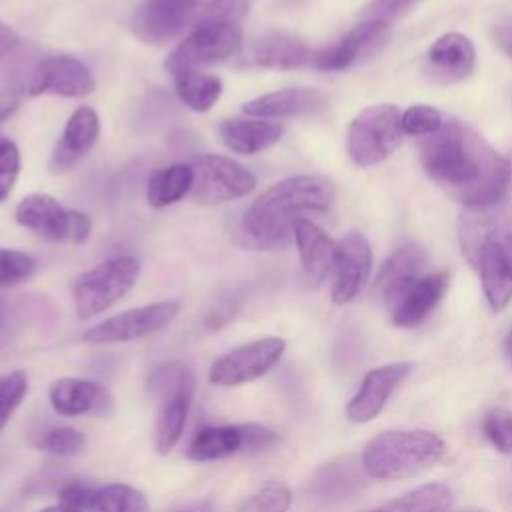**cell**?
Returning <instances> with one entry per match:
<instances>
[{
    "label": "cell",
    "instance_id": "obj_28",
    "mask_svg": "<svg viewBox=\"0 0 512 512\" xmlns=\"http://www.w3.org/2000/svg\"><path fill=\"white\" fill-rule=\"evenodd\" d=\"M194 182V168L186 162H174L164 168H158L150 174L146 184V200L152 208H164L186 194H190Z\"/></svg>",
    "mask_w": 512,
    "mask_h": 512
},
{
    "label": "cell",
    "instance_id": "obj_9",
    "mask_svg": "<svg viewBox=\"0 0 512 512\" xmlns=\"http://www.w3.org/2000/svg\"><path fill=\"white\" fill-rule=\"evenodd\" d=\"M194 182L190 198L214 206L248 196L256 188V176L240 162L222 154H204L192 162Z\"/></svg>",
    "mask_w": 512,
    "mask_h": 512
},
{
    "label": "cell",
    "instance_id": "obj_4",
    "mask_svg": "<svg viewBox=\"0 0 512 512\" xmlns=\"http://www.w3.org/2000/svg\"><path fill=\"white\" fill-rule=\"evenodd\" d=\"M148 386L158 408L154 422V448L158 454H168L184 432L196 392V378L184 362L172 360L150 374Z\"/></svg>",
    "mask_w": 512,
    "mask_h": 512
},
{
    "label": "cell",
    "instance_id": "obj_8",
    "mask_svg": "<svg viewBox=\"0 0 512 512\" xmlns=\"http://www.w3.org/2000/svg\"><path fill=\"white\" fill-rule=\"evenodd\" d=\"M16 222L48 242L84 244L92 232L88 214L62 206L50 194L34 192L24 196L16 206Z\"/></svg>",
    "mask_w": 512,
    "mask_h": 512
},
{
    "label": "cell",
    "instance_id": "obj_23",
    "mask_svg": "<svg viewBox=\"0 0 512 512\" xmlns=\"http://www.w3.org/2000/svg\"><path fill=\"white\" fill-rule=\"evenodd\" d=\"M476 64V52L468 36L442 34L426 54V74L436 84H452L468 78Z\"/></svg>",
    "mask_w": 512,
    "mask_h": 512
},
{
    "label": "cell",
    "instance_id": "obj_26",
    "mask_svg": "<svg viewBox=\"0 0 512 512\" xmlns=\"http://www.w3.org/2000/svg\"><path fill=\"white\" fill-rule=\"evenodd\" d=\"M284 134V128L278 122L264 118H228L218 126V136L222 144L242 156L258 154L274 146Z\"/></svg>",
    "mask_w": 512,
    "mask_h": 512
},
{
    "label": "cell",
    "instance_id": "obj_48",
    "mask_svg": "<svg viewBox=\"0 0 512 512\" xmlns=\"http://www.w3.org/2000/svg\"><path fill=\"white\" fill-rule=\"evenodd\" d=\"M168 512H198V510L196 508H172Z\"/></svg>",
    "mask_w": 512,
    "mask_h": 512
},
{
    "label": "cell",
    "instance_id": "obj_15",
    "mask_svg": "<svg viewBox=\"0 0 512 512\" xmlns=\"http://www.w3.org/2000/svg\"><path fill=\"white\" fill-rule=\"evenodd\" d=\"M96 78L90 68L70 54H52L38 62L28 82V94H56L66 98H82L92 94Z\"/></svg>",
    "mask_w": 512,
    "mask_h": 512
},
{
    "label": "cell",
    "instance_id": "obj_46",
    "mask_svg": "<svg viewBox=\"0 0 512 512\" xmlns=\"http://www.w3.org/2000/svg\"><path fill=\"white\" fill-rule=\"evenodd\" d=\"M36 512H82V510H78V508H74V506H68V504H64V502H58V504L40 508V510H36Z\"/></svg>",
    "mask_w": 512,
    "mask_h": 512
},
{
    "label": "cell",
    "instance_id": "obj_24",
    "mask_svg": "<svg viewBox=\"0 0 512 512\" xmlns=\"http://www.w3.org/2000/svg\"><path fill=\"white\" fill-rule=\"evenodd\" d=\"M328 106V98L316 88H282L248 100L242 112L252 118L282 120L318 114Z\"/></svg>",
    "mask_w": 512,
    "mask_h": 512
},
{
    "label": "cell",
    "instance_id": "obj_14",
    "mask_svg": "<svg viewBox=\"0 0 512 512\" xmlns=\"http://www.w3.org/2000/svg\"><path fill=\"white\" fill-rule=\"evenodd\" d=\"M200 0H142L130 18L132 34L144 44H166L192 22Z\"/></svg>",
    "mask_w": 512,
    "mask_h": 512
},
{
    "label": "cell",
    "instance_id": "obj_40",
    "mask_svg": "<svg viewBox=\"0 0 512 512\" xmlns=\"http://www.w3.org/2000/svg\"><path fill=\"white\" fill-rule=\"evenodd\" d=\"M18 174H20L18 146L10 138L0 136V202H4L10 196Z\"/></svg>",
    "mask_w": 512,
    "mask_h": 512
},
{
    "label": "cell",
    "instance_id": "obj_49",
    "mask_svg": "<svg viewBox=\"0 0 512 512\" xmlns=\"http://www.w3.org/2000/svg\"><path fill=\"white\" fill-rule=\"evenodd\" d=\"M466 512H488V510H466Z\"/></svg>",
    "mask_w": 512,
    "mask_h": 512
},
{
    "label": "cell",
    "instance_id": "obj_5",
    "mask_svg": "<svg viewBox=\"0 0 512 512\" xmlns=\"http://www.w3.org/2000/svg\"><path fill=\"white\" fill-rule=\"evenodd\" d=\"M242 46L244 34L238 22L200 18V22L172 48L164 60V68L172 76L186 70H200L238 56Z\"/></svg>",
    "mask_w": 512,
    "mask_h": 512
},
{
    "label": "cell",
    "instance_id": "obj_43",
    "mask_svg": "<svg viewBox=\"0 0 512 512\" xmlns=\"http://www.w3.org/2000/svg\"><path fill=\"white\" fill-rule=\"evenodd\" d=\"M492 40L496 44V48L512 60V24H504V26H498L494 32H492Z\"/></svg>",
    "mask_w": 512,
    "mask_h": 512
},
{
    "label": "cell",
    "instance_id": "obj_36",
    "mask_svg": "<svg viewBox=\"0 0 512 512\" xmlns=\"http://www.w3.org/2000/svg\"><path fill=\"white\" fill-rule=\"evenodd\" d=\"M486 440L502 454H512V412L506 408H492L482 420Z\"/></svg>",
    "mask_w": 512,
    "mask_h": 512
},
{
    "label": "cell",
    "instance_id": "obj_39",
    "mask_svg": "<svg viewBox=\"0 0 512 512\" xmlns=\"http://www.w3.org/2000/svg\"><path fill=\"white\" fill-rule=\"evenodd\" d=\"M418 2L420 0H372L360 12V20L376 22V24L388 28L392 22L406 16L410 12V8Z\"/></svg>",
    "mask_w": 512,
    "mask_h": 512
},
{
    "label": "cell",
    "instance_id": "obj_44",
    "mask_svg": "<svg viewBox=\"0 0 512 512\" xmlns=\"http://www.w3.org/2000/svg\"><path fill=\"white\" fill-rule=\"evenodd\" d=\"M20 46V36L4 22H0V58L12 54Z\"/></svg>",
    "mask_w": 512,
    "mask_h": 512
},
{
    "label": "cell",
    "instance_id": "obj_12",
    "mask_svg": "<svg viewBox=\"0 0 512 512\" xmlns=\"http://www.w3.org/2000/svg\"><path fill=\"white\" fill-rule=\"evenodd\" d=\"M178 312L180 304L176 300L144 304L94 324L82 334V338L88 344H118L140 340L164 330L168 324H172Z\"/></svg>",
    "mask_w": 512,
    "mask_h": 512
},
{
    "label": "cell",
    "instance_id": "obj_19",
    "mask_svg": "<svg viewBox=\"0 0 512 512\" xmlns=\"http://www.w3.org/2000/svg\"><path fill=\"white\" fill-rule=\"evenodd\" d=\"M386 40H388L386 26L360 20L338 42L326 46L316 56H312V66L324 72L350 68L358 60L378 52L386 44Z\"/></svg>",
    "mask_w": 512,
    "mask_h": 512
},
{
    "label": "cell",
    "instance_id": "obj_25",
    "mask_svg": "<svg viewBox=\"0 0 512 512\" xmlns=\"http://www.w3.org/2000/svg\"><path fill=\"white\" fill-rule=\"evenodd\" d=\"M100 134V118L94 108L80 106L68 118L60 140L50 156V170L64 172L74 168L96 144Z\"/></svg>",
    "mask_w": 512,
    "mask_h": 512
},
{
    "label": "cell",
    "instance_id": "obj_17",
    "mask_svg": "<svg viewBox=\"0 0 512 512\" xmlns=\"http://www.w3.org/2000/svg\"><path fill=\"white\" fill-rule=\"evenodd\" d=\"M372 270V248L360 232H348L338 242L336 264L332 270L330 298L334 304L344 306L352 302L368 282Z\"/></svg>",
    "mask_w": 512,
    "mask_h": 512
},
{
    "label": "cell",
    "instance_id": "obj_31",
    "mask_svg": "<svg viewBox=\"0 0 512 512\" xmlns=\"http://www.w3.org/2000/svg\"><path fill=\"white\" fill-rule=\"evenodd\" d=\"M426 260V252L416 244H402L400 248H396V252L384 262V266L378 272L376 290L380 292V296L388 294L404 280L422 274Z\"/></svg>",
    "mask_w": 512,
    "mask_h": 512
},
{
    "label": "cell",
    "instance_id": "obj_33",
    "mask_svg": "<svg viewBox=\"0 0 512 512\" xmlns=\"http://www.w3.org/2000/svg\"><path fill=\"white\" fill-rule=\"evenodd\" d=\"M290 504L292 490L280 480H270L248 496L236 512H288Z\"/></svg>",
    "mask_w": 512,
    "mask_h": 512
},
{
    "label": "cell",
    "instance_id": "obj_20",
    "mask_svg": "<svg viewBox=\"0 0 512 512\" xmlns=\"http://www.w3.org/2000/svg\"><path fill=\"white\" fill-rule=\"evenodd\" d=\"M408 374H410L408 362L384 364L370 370L364 376L358 392L350 398L346 406V418L356 424H364L376 418L380 410L386 406L392 392L398 388V384L404 382Z\"/></svg>",
    "mask_w": 512,
    "mask_h": 512
},
{
    "label": "cell",
    "instance_id": "obj_32",
    "mask_svg": "<svg viewBox=\"0 0 512 512\" xmlns=\"http://www.w3.org/2000/svg\"><path fill=\"white\" fill-rule=\"evenodd\" d=\"M84 512H150L146 496L124 482L96 486L90 492Z\"/></svg>",
    "mask_w": 512,
    "mask_h": 512
},
{
    "label": "cell",
    "instance_id": "obj_11",
    "mask_svg": "<svg viewBox=\"0 0 512 512\" xmlns=\"http://www.w3.org/2000/svg\"><path fill=\"white\" fill-rule=\"evenodd\" d=\"M284 348L286 342L278 336H266L240 344L212 362L208 380L220 388L252 382L264 376L282 358Z\"/></svg>",
    "mask_w": 512,
    "mask_h": 512
},
{
    "label": "cell",
    "instance_id": "obj_41",
    "mask_svg": "<svg viewBox=\"0 0 512 512\" xmlns=\"http://www.w3.org/2000/svg\"><path fill=\"white\" fill-rule=\"evenodd\" d=\"M250 0H210L204 8L202 18L212 20H234L236 14H242L246 10ZM236 22V20H234Z\"/></svg>",
    "mask_w": 512,
    "mask_h": 512
},
{
    "label": "cell",
    "instance_id": "obj_45",
    "mask_svg": "<svg viewBox=\"0 0 512 512\" xmlns=\"http://www.w3.org/2000/svg\"><path fill=\"white\" fill-rule=\"evenodd\" d=\"M18 100L12 96H0V124L16 110Z\"/></svg>",
    "mask_w": 512,
    "mask_h": 512
},
{
    "label": "cell",
    "instance_id": "obj_16",
    "mask_svg": "<svg viewBox=\"0 0 512 512\" xmlns=\"http://www.w3.org/2000/svg\"><path fill=\"white\" fill-rule=\"evenodd\" d=\"M474 268L490 308L504 310L512 300V228L498 230L482 244Z\"/></svg>",
    "mask_w": 512,
    "mask_h": 512
},
{
    "label": "cell",
    "instance_id": "obj_30",
    "mask_svg": "<svg viewBox=\"0 0 512 512\" xmlns=\"http://www.w3.org/2000/svg\"><path fill=\"white\" fill-rule=\"evenodd\" d=\"M174 88L180 102L194 112H208L222 96V80L200 70H186L176 74Z\"/></svg>",
    "mask_w": 512,
    "mask_h": 512
},
{
    "label": "cell",
    "instance_id": "obj_2",
    "mask_svg": "<svg viewBox=\"0 0 512 512\" xmlns=\"http://www.w3.org/2000/svg\"><path fill=\"white\" fill-rule=\"evenodd\" d=\"M334 184L320 174L288 176L266 188L240 216L232 240L244 250H284L294 228L308 214L324 212L334 202Z\"/></svg>",
    "mask_w": 512,
    "mask_h": 512
},
{
    "label": "cell",
    "instance_id": "obj_6",
    "mask_svg": "<svg viewBox=\"0 0 512 512\" xmlns=\"http://www.w3.org/2000/svg\"><path fill=\"white\" fill-rule=\"evenodd\" d=\"M140 276V262L134 256H114L82 272L72 284V298L78 318L102 314L122 300Z\"/></svg>",
    "mask_w": 512,
    "mask_h": 512
},
{
    "label": "cell",
    "instance_id": "obj_47",
    "mask_svg": "<svg viewBox=\"0 0 512 512\" xmlns=\"http://www.w3.org/2000/svg\"><path fill=\"white\" fill-rule=\"evenodd\" d=\"M504 350H506V356H508V360H510V364H512V332H510V334H508V338H506Z\"/></svg>",
    "mask_w": 512,
    "mask_h": 512
},
{
    "label": "cell",
    "instance_id": "obj_34",
    "mask_svg": "<svg viewBox=\"0 0 512 512\" xmlns=\"http://www.w3.org/2000/svg\"><path fill=\"white\" fill-rule=\"evenodd\" d=\"M32 444L36 450L50 452L56 456H68L78 452L86 444V436L70 426H50L36 432Z\"/></svg>",
    "mask_w": 512,
    "mask_h": 512
},
{
    "label": "cell",
    "instance_id": "obj_37",
    "mask_svg": "<svg viewBox=\"0 0 512 512\" xmlns=\"http://www.w3.org/2000/svg\"><path fill=\"white\" fill-rule=\"evenodd\" d=\"M28 392V378L24 372L14 370L0 376V430L10 420L14 410L22 404Z\"/></svg>",
    "mask_w": 512,
    "mask_h": 512
},
{
    "label": "cell",
    "instance_id": "obj_35",
    "mask_svg": "<svg viewBox=\"0 0 512 512\" xmlns=\"http://www.w3.org/2000/svg\"><path fill=\"white\" fill-rule=\"evenodd\" d=\"M442 124H444V120H442L440 110L434 106H426V104H414L400 114L402 132L410 134V136H430Z\"/></svg>",
    "mask_w": 512,
    "mask_h": 512
},
{
    "label": "cell",
    "instance_id": "obj_42",
    "mask_svg": "<svg viewBox=\"0 0 512 512\" xmlns=\"http://www.w3.org/2000/svg\"><path fill=\"white\" fill-rule=\"evenodd\" d=\"M16 326H18V318L14 310L4 300H0V348L6 346L8 340L14 336Z\"/></svg>",
    "mask_w": 512,
    "mask_h": 512
},
{
    "label": "cell",
    "instance_id": "obj_18",
    "mask_svg": "<svg viewBox=\"0 0 512 512\" xmlns=\"http://www.w3.org/2000/svg\"><path fill=\"white\" fill-rule=\"evenodd\" d=\"M48 398L60 416H108L114 410L110 390L94 380L64 376L50 384Z\"/></svg>",
    "mask_w": 512,
    "mask_h": 512
},
{
    "label": "cell",
    "instance_id": "obj_22",
    "mask_svg": "<svg viewBox=\"0 0 512 512\" xmlns=\"http://www.w3.org/2000/svg\"><path fill=\"white\" fill-rule=\"evenodd\" d=\"M512 228V204L504 198L482 204V206H466L460 216V246L464 258L470 266H476L482 244L496 234L498 230Z\"/></svg>",
    "mask_w": 512,
    "mask_h": 512
},
{
    "label": "cell",
    "instance_id": "obj_1",
    "mask_svg": "<svg viewBox=\"0 0 512 512\" xmlns=\"http://www.w3.org/2000/svg\"><path fill=\"white\" fill-rule=\"evenodd\" d=\"M420 162L426 174L464 206L504 198L510 182V162L458 120L444 122L424 138Z\"/></svg>",
    "mask_w": 512,
    "mask_h": 512
},
{
    "label": "cell",
    "instance_id": "obj_27",
    "mask_svg": "<svg viewBox=\"0 0 512 512\" xmlns=\"http://www.w3.org/2000/svg\"><path fill=\"white\" fill-rule=\"evenodd\" d=\"M294 242L306 276L314 282L326 280L334 270L338 244L310 218L296 224Z\"/></svg>",
    "mask_w": 512,
    "mask_h": 512
},
{
    "label": "cell",
    "instance_id": "obj_10",
    "mask_svg": "<svg viewBox=\"0 0 512 512\" xmlns=\"http://www.w3.org/2000/svg\"><path fill=\"white\" fill-rule=\"evenodd\" d=\"M280 436L262 424H224L200 428L186 446V458L192 462L222 460L238 452L270 448Z\"/></svg>",
    "mask_w": 512,
    "mask_h": 512
},
{
    "label": "cell",
    "instance_id": "obj_21",
    "mask_svg": "<svg viewBox=\"0 0 512 512\" xmlns=\"http://www.w3.org/2000/svg\"><path fill=\"white\" fill-rule=\"evenodd\" d=\"M308 46L282 30H268L256 36L246 50L240 52V64L250 68L292 70L308 62Z\"/></svg>",
    "mask_w": 512,
    "mask_h": 512
},
{
    "label": "cell",
    "instance_id": "obj_7",
    "mask_svg": "<svg viewBox=\"0 0 512 512\" xmlns=\"http://www.w3.org/2000/svg\"><path fill=\"white\" fill-rule=\"evenodd\" d=\"M402 134L398 108L392 104H374L350 120L346 150L354 164L374 166L398 148Z\"/></svg>",
    "mask_w": 512,
    "mask_h": 512
},
{
    "label": "cell",
    "instance_id": "obj_29",
    "mask_svg": "<svg viewBox=\"0 0 512 512\" xmlns=\"http://www.w3.org/2000/svg\"><path fill=\"white\" fill-rule=\"evenodd\" d=\"M454 494L442 482L422 484L368 512H452Z\"/></svg>",
    "mask_w": 512,
    "mask_h": 512
},
{
    "label": "cell",
    "instance_id": "obj_38",
    "mask_svg": "<svg viewBox=\"0 0 512 512\" xmlns=\"http://www.w3.org/2000/svg\"><path fill=\"white\" fill-rule=\"evenodd\" d=\"M36 272V260L20 250L0 248V286L28 280Z\"/></svg>",
    "mask_w": 512,
    "mask_h": 512
},
{
    "label": "cell",
    "instance_id": "obj_13",
    "mask_svg": "<svg viewBox=\"0 0 512 512\" xmlns=\"http://www.w3.org/2000/svg\"><path fill=\"white\" fill-rule=\"evenodd\" d=\"M448 280L446 272L418 274L392 288L382 296L392 322L402 328L420 324L442 300Z\"/></svg>",
    "mask_w": 512,
    "mask_h": 512
},
{
    "label": "cell",
    "instance_id": "obj_3",
    "mask_svg": "<svg viewBox=\"0 0 512 512\" xmlns=\"http://www.w3.org/2000/svg\"><path fill=\"white\" fill-rule=\"evenodd\" d=\"M444 454V440L430 430H384L364 446L362 468L372 480H402L432 468Z\"/></svg>",
    "mask_w": 512,
    "mask_h": 512
}]
</instances>
